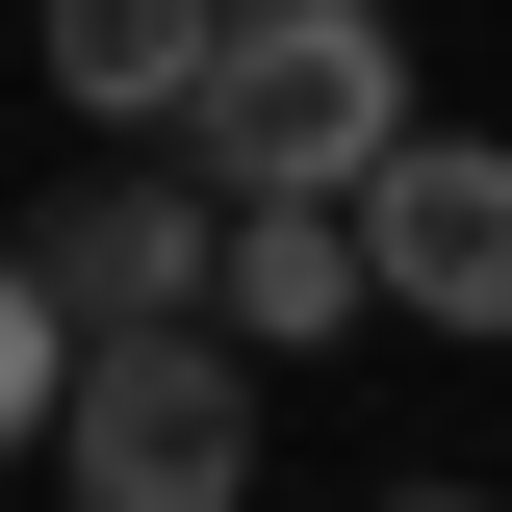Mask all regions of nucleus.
<instances>
[{"instance_id":"obj_6","label":"nucleus","mask_w":512,"mask_h":512,"mask_svg":"<svg viewBox=\"0 0 512 512\" xmlns=\"http://www.w3.org/2000/svg\"><path fill=\"white\" fill-rule=\"evenodd\" d=\"M205 52H231V0H52V103L77 128H180Z\"/></svg>"},{"instance_id":"obj_2","label":"nucleus","mask_w":512,"mask_h":512,"mask_svg":"<svg viewBox=\"0 0 512 512\" xmlns=\"http://www.w3.org/2000/svg\"><path fill=\"white\" fill-rule=\"evenodd\" d=\"M26 308H52L77 359L231 333V180H52L26 205Z\"/></svg>"},{"instance_id":"obj_3","label":"nucleus","mask_w":512,"mask_h":512,"mask_svg":"<svg viewBox=\"0 0 512 512\" xmlns=\"http://www.w3.org/2000/svg\"><path fill=\"white\" fill-rule=\"evenodd\" d=\"M77 512H256V359L231 333H154V359L77 384V436H52Z\"/></svg>"},{"instance_id":"obj_7","label":"nucleus","mask_w":512,"mask_h":512,"mask_svg":"<svg viewBox=\"0 0 512 512\" xmlns=\"http://www.w3.org/2000/svg\"><path fill=\"white\" fill-rule=\"evenodd\" d=\"M384 512H487V487H384Z\"/></svg>"},{"instance_id":"obj_1","label":"nucleus","mask_w":512,"mask_h":512,"mask_svg":"<svg viewBox=\"0 0 512 512\" xmlns=\"http://www.w3.org/2000/svg\"><path fill=\"white\" fill-rule=\"evenodd\" d=\"M384 154H410V26H384V0H231V52H205V103H180V180L359 205Z\"/></svg>"},{"instance_id":"obj_4","label":"nucleus","mask_w":512,"mask_h":512,"mask_svg":"<svg viewBox=\"0 0 512 512\" xmlns=\"http://www.w3.org/2000/svg\"><path fill=\"white\" fill-rule=\"evenodd\" d=\"M359 256H384L410 333H512V154L487 128H410V154L359 180Z\"/></svg>"},{"instance_id":"obj_5","label":"nucleus","mask_w":512,"mask_h":512,"mask_svg":"<svg viewBox=\"0 0 512 512\" xmlns=\"http://www.w3.org/2000/svg\"><path fill=\"white\" fill-rule=\"evenodd\" d=\"M359 308H384L359 205H231V359H333Z\"/></svg>"}]
</instances>
